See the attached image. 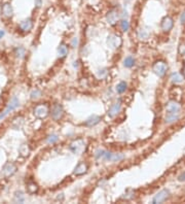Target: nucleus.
I'll return each instance as SVG.
<instances>
[{
  "instance_id": "22",
  "label": "nucleus",
  "mask_w": 185,
  "mask_h": 204,
  "mask_svg": "<svg viewBox=\"0 0 185 204\" xmlns=\"http://www.w3.org/2000/svg\"><path fill=\"white\" fill-rule=\"evenodd\" d=\"M18 153H20L22 157H27L30 153V148H29V147H28V144H26V143L22 144L20 148H18Z\"/></svg>"
},
{
  "instance_id": "12",
  "label": "nucleus",
  "mask_w": 185,
  "mask_h": 204,
  "mask_svg": "<svg viewBox=\"0 0 185 204\" xmlns=\"http://www.w3.org/2000/svg\"><path fill=\"white\" fill-rule=\"evenodd\" d=\"M15 171H17V167H15L14 164L12 163H6L2 168V172L6 177L8 176H11L12 174H14Z\"/></svg>"
},
{
  "instance_id": "24",
  "label": "nucleus",
  "mask_w": 185,
  "mask_h": 204,
  "mask_svg": "<svg viewBox=\"0 0 185 204\" xmlns=\"http://www.w3.org/2000/svg\"><path fill=\"white\" fill-rule=\"evenodd\" d=\"M123 65H125V67L126 68H131L135 65V59L132 57V56H128L125 61H123Z\"/></svg>"
},
{
  "instance_id": "39",
  "label": "nucleus",
  "mask_w": 185,
  "mask_h": 204,
  "mask_svg": "<svg viewBox=\"0 0 185 204\" xmlns=\"http://www.w3.org/2000/svg\"><path fill=\"white\" fill-rule=\"evenodd\" d=\"M3 35H4V31L0 30V38H2V37H3Z\"/></svg>"
},
{
  "instance_id": "5",
  "label": "nucleus",
  "mask_w": 185,
  "mask_h": 204,
  "mask_svg": "<svg viewBox=\"0 0 185 204\" xmlns=\"http://www.w3.org/2000/svg\"><path fill=\"white\" fill-rule=\"evenodd\" d=\"M168 70V66L163 61H157L155 64L153 65V72L156 74L157 76H163Z\"/></svg>"
},
{
  "instance_id": "4",
  "label": "nucleus",
  "mask_w": 185,
  "mask_h": 204,
  "mask_svg": "<svg viewBox=\"0 0 185 204\" xmlns=\"http://www.w3.org/2000/svg\"><path fill=\"white\" fill-rule=\"evenodd\" d=\"M48 113H49V109L47 105L45 104H39L34 108V114H35L36 117H38L40 120L45 119L48 116Z\"/></svg>"
},
{
  "instance_id": "21",
  "label": "nucleus",
  "mask_w": 185,
  "mask_h": 204,
  "mask_svg": "<svg viewBox=\"0 0 185 204\" xmlns=\"http://www.w3.org/2000/svg\"><path fill=\"white\" fill-rule=\"evenodd\" d=\"M68 54V49L66 45H64V43H62V45H60V46L58 48V55L60 58H64L66 57Z\"/></svg>"
},
{
  "instance_id": "18",
  "label": "nucleus",
  "mask_w": 185,
  "mask_h": 204,
  "mask_svg": "<svg viewBox=\"0 0 185 204\" xmlns=\"http://www.w3.org/2000/svg\"><path fill=\"white\" fill-rule=\"evenodd\" d=\"M100 121H101V117L96 116V114H92V117H89L88 119L85 121L84 125L88 126V127H92V126H96L97 124L100 123Z\"/></svg>"
},
{
  "instance_id": "38",
  "label": "nucleus",
  "mask_w": 185,
  "mask_h": 204,
  "mask_svg": "<svg viewBox=\"0 0 185 204\" xmlns=\"http://www.w3.org/2000/svg\"><path fill=\"white\" fill-rule=\"evenodd\" d=\"M178 179H179V181H185V172H184V173H182L181 175H179Z\"/></svg>"
},
{
  "instance_id": "25",
  "label": "nucleus",
  "mask_w": 185,
  "mask_h": 204,
  "mask_svg": "<svg viewBox=\"0 0 185 204\" xmlns=\"http://www.w3.org/2000/svg\"><path fill=\"white\" fill-rule=\"evenodd\" d=\"M14 201L15 203H23L25 201V195L22 193V192H17V193L14 194Z\"/></svg>"
},
{
  "instance_id": "29",
  "label": "nucleus",
  "mask_w": 185,
  "mask_h": 204,
  "mask_svg": "<svg viewBox=\"0 0 185 204\" xmlns=\"http://www.w3.org/2000/svg\"><path fill=\"white\" fill-rule=\"evenodd\" d=\"M105 153H106V151L104 150H98L96 151L95 154V157L97 160H103L104 159V156H105Z\"/></svg>"
},
{
  "instance_id": "19",
  "label": "nucleus",
  "mask_w": 185,
  "mask_h": 204,
  "mask_svg": "<svg viewBox=\"0 0 185 204\" xmlns=\"http://www.w3.org/2000/svg\"><path fill=\"white\" fill-rule=\"evenodd\" d=\"M23 125H24V117H15V119L12 121V124H11L12 128H14V129H21Z\"/></svg>"
},
{
  "instance_id": "23",
  "label": "nucleus",
  "mask_w": 185,
  "mask_h": 204,
  "mask_svg": "<svg viewBox=\"0 0 185 204\" xmlns=\"http://www.w3.org/2000/svg\"><path fill=\"white\" fill-rule=\"evenodd\" d=\"M27 191L29 194H35L38 192V185L35 182H29L27 185Z\"/></svg>"
},
{
  "instance_id": "20",
  "label": "nucleus",
  "mask_w": 185,
  "mask_h": 204,
  "mask_svg": "<svg viewBox=\"0 0 185 204\" xmlns=\"http://www.w3.org/2000/svg\"><path fill=\"white\" fill-rule=\"evenodd\" d=\"M184 80V77L182 74L178 73V72H175V73H172L171 75V82L173 83H181Z\"/></svg>"
},
{
  "instance_id": "6",
  "label": "nucleus",
  "mask_w": 185,
  "mask_h": 204,
  "mask_svg": "<svg viewBox=\"0 0 185 204\" xmlns=\"http://www.w3.org/2000/svg\"><path fill=\"white\" fill-rule=\"evenodd\" d=\"M51 117L54 119L55 121H59L60 119H62L64 116V109H63V106L59 103H56L52 105L51 107Z\"/></svg>"
},
{
  "instance_id": "7",
  "label": "nucleus",
  "mask_w": 185,
  "mask_h": 204,
  "mask_svg": "<svg viewBox=\"0 0 185 204\" xmlns=\"http://www.w3.org/2000/svg\"><path fill=\"white\" fill-rule=\"evenodd\" d=\"M18 105H20V101H18V99L17 97H14L9 102V104L7 105V107H6V109L4 110V113L0 114V120L3 119V117H5L7 114L10 113V111L14 110L15 108H17Z\"/></svg>"
},
{
  "instance_id": "36",
  "label": "nucleus",
  "mask_w": 185,
  "mask_h": 204,
  "mask_svg": "<svg viewBox=\"0 0 185 204\" xmlns=\"http://www.w3.org/2000/svg\"><path fill=\"white\" fill-rule=\"evenodd\" d=\"M77 45H78V39H77L76 37H74L73 40H72V46L73 48H76Z\"/></svg>"
},
{
  "instance_id": "35",
  "label": "nucleus",
  "mask_w": 185,
  "mask_h": 204,
  "mask_svg": "<svg viewBox=\"0 0 185 204\" xmlns=\"http://www.w3.org/2000/svg\"><path fill=\"white\" fill-rule=\"evenodd\" d=\"M180 22L181 24H185V11L181 14V17H180Z\"/></svg>"
},
{
  "instance_id": "33",
  "label": "nucleus",
  "mask_w": 185,
  "mask_h": 204,
  "mask_svg": "<svg viewBox=\"0 0 185 204\" xmlns=\"http://www.w3.org/2000/svg\"><path fill=\"white\" fill-rule=\"evenodd\" d=\"M107 73H108L107 69H102V70H99V72H98V76H99V77H101V79H103V77H105V76L107 75Z\"/></svg>"
},
{
  "instance_id": "31",
  "label": "nucleus",
  "mask_w": 185,
  "mask_h": 204,
  "mask_svg": "<svg viewBox=\"0 0 185 204\" xmlns=\"http://www.w3.org/2000/svg\"><path fill=\"white\" fill-rule=\"evenodd\" d=\"M40 96H41V92L39 90H34V91L31 92V99H38Z\"/></svg>"
},
{
  "instance_id": "9",
  "label": "nucleus",
  "mask_w": 185,
  "mask_h": 204,
  "mask_svg": "<svg viewBox=\"0 0 185 204\" xmlns=\"http://www.w3.org/2000/svg\"><path fill=\"white\" fill-rule=\"evenodd\" d=\"M123 159H125V155L122 154H113L110 153V151H106L103 160L111 161V162H118V161H121Z\"/></svg>"
},
{
  "instance_id": "15",
  "label": "nucleus",
  "mask_w": 185,
  "mask_h": 204,
  "mask_svg": "<svg viewBox=\"0 0 185 204\" xmlns=\"http://www.w3.org/2000/svg\"><path fill=\"white\" fill-rule=\"evenodd\" d=\"M1 11H2V15L3 17L5 18H11L12 15H14V9H12V6L10 5V3H4V4L2 5V8H1Z\"/></svg>"
},
{
  "instance_id": "11",
  "label": "nucleus",
  "mask_w": 185,
  "mask_h": 204,
  "mask_svg": "<svg viewBox=\"0 0 185 204\" xmlns=\"http://www.w3.org/2000/svg\"><path fill=\"white\" fill-rule=\"evenodd\" d=\"M120 109H121V102H120V100H118L110 106L109 110H108V116H109L110 117H116L117 114L119 113Z\"/></svg>"
},
{
  "instance_id": "32",
  "label": "nucleus",
  "mask_w": 185,
  "mask_h": 204,
  "mask_svg": "<svg viewBox=\"0 0 185 204\" xmlns=\"http://www.w3.org/2000/svg\"><path fill=\"white\" fill-rule=\"evenodd\" d=\"M15 55H17V57H18V58H23L25 55V49L23 48L15 49Z\"/></svg>"
},
{
  "instance_id": "30",
  "label": "nucleus",
  "mask_w": 185,
  "mask_h": 204,
  "mask_svg": "<svg viewBox=\"0 0 185 204\" xmlns=\"http://www.w3.org/2000/svg\"><path fill=\"white\" fill-rule=\"evenodd\" d=\"M120 28H121V30L122 31H128L129 30V28H130V24H129V22L126 21V20H123L120 22Z\"/></svg>"
},
{
  "instance_id": "37",
  "label": "nucleus",
  "mask_w": 185,
  "mask_h": 204,
  "mask_svg": "<svg viewBox=\"0 0 185 204\" xmlns=\"http://www.w3.org/2000/svg\"><path fill=\"white\" fill-rule=\"evenodd\" d=\"M179 52H180V54H185V45H180Z\"/></svg>"
},
{
  "instance_id": "8",
  "label": "nucleus",
  "mask_w": 185,
  "mask_h": 204,
  "mask_svg": "<svg viewBox=\"0 0 185 204\" xmlns=\"http://www.w3.org/2000/svg\"><path fill=\"white\" fill-rule=\"evenodd\" d=\"M169 196H170V192L168 190H162L160 192H158L155 196H154L153 200H152V203L153 204L162 203L163 201H166V199H168Z\"/></svg>"
},
{
  "instance_id": "1",
  "label": "nucleus",
  "mask_w": 185,
  "mask_h": 204,
  "mask_svg": "<svg viewBox=\"0 0 185 204\" xmlns=\"http://www.w3.org/2000/svg\"><path fill=\"white\" fill-rule=\"evenodd\" d=\"M181 106L177 101L171 100L166 105V122L171 124L176 122L180 116Z\"/></svg>"
},
{
  "instance_id": "3",
  "label": "nucleus",
  "mask_w": 185,
  "mask_h": 204,
  "mask_svg": "<svg viewBox=\"0 0 185 204\" xmlns=\"http://www.w3.org/2000/svg\"><path fill=\"white\" fill-rule=\"evenodd\" d=\"M122 43V39L121 37L117 34H110L109 36L107 37V45H109L110 49H118Z\"/></svg>"
},
{
  "instance_id": "13",
  "label": "nucleus",
  "mask_w": 185,
  "mask_h": 204,
  "mask_svg": "<svg viewBox=\"0 0 185 204\" xmlns=\"http://www.w3.org/2000/svg\"><path fill=\"white\" fill-rule=\"evenodd\" d=\"M160 26H162V29L165 31V32H168L173 28L174 26V22H173V19L171 17H165L162 19V24H160Z\"/></svg>"
},
{
  "instance_id": "10",
  "label": "nucleus",
  "mask_w": 185,
  "mask_h": 204,
  "mask_svg": "<svg viewBox=\"0 0 185 204\" xmlns=\"http://www.w3.org/2000/svg\"><path fill=\"white\" fill-rule=\"evenodd\" d=\"M118 18H119V14L116 9H111L106 15V20L110 25H115L117 23V21H118Z\"/></svg>"
},
{
  "instance_id": "17",
  "label": "nucleus",
  "mask_w": 185,
  "mask_h": 204,
  "mask_svg": "<svg viewBox=\"0 0 185 204\" xmlns=\"http://www.w3.org/2000/svg\"><path fill=\"white\" fill-rule=\"evenodd\" d=\"M86 171H88V165H86L85 163L81 162L74 168L73 173L75 175H82V174H84V173H86Z\"/></svg>"
},
{
  "instance_id": "28",
  "label": "nucleus",
  "mask_w": 185,
  "mask_h": 204,
  "mask_svg": "<svg viewBox=\"0 0 185 204\" xmlns=\"http://www.w3.org/2000/svg\"><path fill=\"white\" fill-rule=\"evenodd\" d=\"M58 139H59V137H58L57 134H51V135L48 136L47 139H46V142L49 143V144H52V143H55V142H57Z\"/></svg>"
},
{
  "instance_id": "40",
  "label": "nucleus",
  "mask_w": 185,
  "mask_h": 204,
  "mask_svg": "<svg viewBox=\"0 0 185 204\" xmlns=\"http://www.w3.org/2000/svg\"><path fill=\"white\" fill-rule=\"evenodd\" d=\"M184 74H185V69H184Z\"/></svg>"
},
{
  "instance_id": "14",
  "label": "nucleus",
  "mask_w": 185,
  "mask_h": 204,
  "mask_svg": "<svg viewBox=\"0 0 185 204\" xmlns=\"http://www.w3.org/2000/svg\"><path fill=\"white\" fill-rule=\"evenodd\" d=\"M150 34H151V31H150L149 28L142 27V28H140V29L138 30L137 36H138V38L140 39V40H147L150 37Z\"/></svg>"
},
{
  "instance_id": "16",
  "label": "nucleus",
  "mask_w": 185,
  "mask_h": 204,
  "mask_svg": "<svg viewBox=\"0 0 185 204\" xmlns=\"http://www.w3.org/2000/svg\"><path fill=\"white\" fill-rule=\"evenodd\" d=\"M18 27H20V29L22 31H24V32H28V31H30L31 29H32L33 22L31 19H26V20L21 22L20 25H18Z\"/></svg>"
},
{
  "instance_id": "34",
  "label": "nucleus",
  "mask_w": 185,
  "mask_h": 204,
  "mask_svg": "<svg viewBox=\"0 0 185 204\" xmlns=\"http://www.w3.org/2000/svg\"><path fill=\"white\" fill-rule=\"evenodd\" d=\"M34 2H35V6L37 8L41 7L42 5V0H34Z\"/></svg>"
},
{
  "instance_id": "2",
  "label": "nucleus",
  "mask_w": 185,
  "mask_h": 204,
  "mask_svg": "<svg viewBox=\"0 0 185 204\" xmlns=\"http://www.w3.org/2000/svg\"><path fill=\"white\" fill-rule=\"evenodd\" d=\"M84 148H85V142L82 138L75 139V140L71 142V144H70V151L77 155L81 154L82 151H84Z\"/></svg>"
},
{
  "instance_id": "27",
  "label": "nucleus",
  "mask_w": 185,
  "mask_h": 204,
  "mask_svg": "<svg viewBox=\"0 0 185 204\" xmlns=\"http://www.w3.org/2000/svg\"><path fill=\"white\" fill-rule=\"evenodd\" d=\"M134 194H135V192L131 190V189H129V190L125 191V193L123 194V196H121V198L122 199H132V198L134 197Z\"/></svg>"
},
{
  "instance_id": "26",
  "label": "nucleus",
  "mask_w": 185,
  "mask_h": 204,
  "mask_svg": "<svg viewBox=\"0 0 185 204\" xmlns=\"http://www.w3.org/2000/svg\"><path fill=\"white\" fill-rule=\"evenodd\" d=\"M126 91V83L125 82H120L118 85L116 86V92L118 94H122Z\"/></svg>"
}]
</instances>
